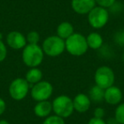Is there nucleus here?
I'll list each match as a JSON object with an SVG mask.
<instances>
[{"label": "nucleus", "instance_id": "obj_5", "mask_svg": "<svg viewBox=\"0 0 124 124\" xmlns=\"http://www.w3.org/2000/svg\"><path fill=\"white\" fill-rule=\"evenodd\" d=\"M95 85L103 89L113 86L116 80V76L113 70L107 66H101L96 69L93 76Z\"/></svg>", "mask_w": 124, "mask_h": 124}, {"label": "nucleus", "instance_id": "obj_29", "mask_svg": "<svg viewBox=\"0 0 124 124\" xmlns=\"http://www.w3.org/2000/svg\"><path fill=\"white\" fill-rule=\"evenodd\" d=\"M0 39H2V33H0Z\"/></svg>", "mask_w": 124, "mask_h": 124}, {"label": "nucleus", "instance_id": "obj_6", "mask_svg": "<svg viewBox=\"0 0 124 124\" xmlns=\"http://www.w3.org/2000/svg\"><path fill=\"white\" fill-rule=\"evenodd\" d=\"M31 90V85L26 79L22 78H17L10 83L9 86V96L16 101L24 100L26 98Z\"/></svg>", "mask_w": 124, "mask_h": 124}, {"label": "nucleus", "instance_id": "obj_18", "mask_svg": "<svg viewBox=\"0 0 124 124\" xmlns=\"http://www.w3.org/2000/svg\"><path fill=\"white\" fill-rule=\"evenodd\" d=\"M114 117L118 122V124H124V102L116 105Z\"/></svg>", "mask_w": 124, "mask_h": 124}, {"label": "nucleus", "instance_id": "obj_8", "mask_svg": "<svg viewBox=\"0 0 124 124\" xmlns=\"http://www.w3.org/2000/svg\"><path fill=\"white\" fill-rule=\"evenodd\" d=\"M54 92L53 85L48 81L42 80L39 83L31 86L30 94L33 100L38 101H43V100H48L51 98Z\"/></svg>", "mask_w": 124, "mask_h": 124}, {"label": "nucleus", "instance_id": "obj_11", "mask_svg": "<svg viewBox=\"0 0 124 124\" xmlns=\"http://www.w3.org/2000/svg\"><path fill=\"white\" fill-rule=\"evenodd\" d=\"M71 9L78 15H88L96 6L95 0H71Z\"/></svg>", "mask_w": 124, "mask_h": 124}, {"label": "nucleus", "instance_id": "obj_19", "mask_svg": "<svg viewBox=\"0 0 124 124\" xmlns=\"http://www.w3.org/2000/svg\"><path fill=\"white\" fill-rule=\"evenodd\" d=\"M42 124H66L65 119L57 115H50L44 118Z\"/></svg>", "mask_w": 124, "mask_h": 124}, {"label": "nucleus", "instance_id": "obj_23", "mask_svg": "<svg viewBox=\"0 0 124 124\" xmlns=\"http://www.w3.org/2000/svg\"><path fill=\"white\" fill-rule=\"evenodd\" d=\"M114 41L120 46H124V30L117 31L114 35Z\"/></svg>", "mask_w": 124, "mask_h": 124}, {"label": "nucleus", "instance_id": "obj_28", "mask_svg": "<svg viewBox=\"0 0 124 124\" xmlns=\"http://www.w3.org/2000/svg\"><path fill=\"white\" fill-rule=\"evenodd\" d=\"M122 60H123V62H124V52H123V54H122Z\"/></svg>", "mask_w": 124, "mask_h": 124}, {"label": "nucleus", "instance_id": "obj_2", "mask_svg": "<svg viewBox=\"0 0 124 124\" xmlns=\"http://www.w3.org/2000/svg\"><path fill=\"white\" fill-rule=\"evenodd\" d=\"M66 50L72 56L79 57L85 54L88 49L86 37L79 32H74L70 38L65 40Z\"/></svg>", "mask_w": 124, "mask_h": 124}, {"label": "nucleus", "instance_id": "obj_25", "mask_svg": "<svg viewBox=\"0 0 124 124\" xmlns=\"http://www.w3.org/2000/svg\"><path fill=\"white\" fill-rule=\"evenodd\" d=\"M88 124H107V122L102 118H97L93 116L88 122Z\"/></svg>", "mask_w": 124, "mask_h": 124}, {"label": "nucleus", "instance_id": "obj_4", "mask_svg": "<svg viewBox=\"0 0 124 124\" xmlns=\"http://www.w3.org/2000/svg\"><path fill=\"white\" fill-rule=\"evenodd\" d=\"M52 106L55 115L64 119L70 117L75 111L72 99L65 94L59 95L54 98L52 101Z\"/></svg>", "mask_w": 124, "mask_h": 124}, {"label": "nucleus", "instance_id": "obj_26", "mask_svg": "<svg viewBox=\"0 0 124 124\" xmlns=\"http://www.w3.org/2000/svg\"><path fill=\"white\" fill-rule=\"evenodd\" d=\"M6 107H7L6 102L4 101V99L0 98V116L4 113V111L6 110Z\"/></svg>", "mask_w": 124, "mask_h": 124}, {"label": "nucleus", "instance_id": "obj_1", "mask_svg": "<svg viewBox=\"0 0 124 124\" xmlns=\"http://www.w3.org/2000/svg\"><path fill=\"white\" fill-rule=\"evenodd\" d=\"M44 53L39 44H26L22 49V61L27 67H38L43 63Z\"/></svg>", "mask_w": 124, "mask_h": 124}, {"label": "nucleus", "instance_id": "obj_24", "mask_svg": "<svg viewBox=\"0 0 124 124\" xmlns=\"http://www.w3.org/2000/svg\"><path fill=\"white\" fill-rule=\"evenodd\" d=\"M93 117H97V118H102L104 119V116H105V110L102 107H96L93 110Z\"/></svg>", "mask_w": 124, "mask_h": 124}, {"label": "nucleus", "instance_id": "obj_20", "mask_svg": "<svg viewBox=\"0 0 124 124\" xmlns=\"http://www.w3.org/2000/svg\"><path fill=\"white\" fill-rule=\"evenodd\" d=\"M27 44H38L40 41V34L37 31H31L26 35Z\"/></svg>", "mask_w": 124, "mask_h": 124}, {"label": "nucleus", "instance_id": "obj_17", "mask_svg": "<svg viewBox=\"0 0 124 124\" xmlns=\"http://www.w3.org/2000/svg\"><path fill=\"white\" fill-rule=\"evenodd\" d=\"M88 97L90 100L94 103H100L104 100V96H105V89L101 88L100 87L94 85L89 89L88 92Z\"/></svg>", "mask_w": 124, "mask_h": 124}, {"label": "nucleus", "instance_id": "obj_3", "mask_svg": "<svg viewBox=\"0 0 124 124\" xmlns=\"http://www.w3.org/2000/svg\"><path fill=\"white\" fill-rule=\"evenodd\" d=\"M42 48L45 55L49 57H58L66 51L65 40L57 35L48 36L43 40Z\"/></svg>", "mask_w": 124, "mask_h": 124}, {"label": "nucleus", "instance_id": "obj_12", "mask_svg": "<svg viewBox=\"0 0 124 124\" xmlns=\"http://www.w3.org/2000/svg\"><path fill=\"white\" fill-rule=\"evenodd\" d=\"M74 110L78 113H85L89 110L92 101L88 94L78 93L72 99Z\"/></svg>", "mask_w": 124, "mask_h": 124}, {"label": "nucleus", "instance_id": "obj_21", "mask_svg": "<svg viewBox=\"0 0 124 124\" xmlns=\"http://www.w3.org/2000/svg\"><path fill=\"white\" fill-rule=\"evenodd\" d=\"M97 6L108 9L116 4V0H95Z\"/></svg>", "mask_w": 124, "mask_h": 124}, {"label": "nucleus", "instance_id": "obj_14", "mask_svg": "<svg viewBox=\"0 0 124 124\" xmlns=\"http://www.w3.org/2000/svg\"><path fill=\"white\" fill-rule=\"evenodd\" d=\"M74 32V27L72 24L68 21H63L60 23L56 29V35L64 40H66L68 38H70Z\"/></svg>", "mask_w": 124, "mask_h": 124}, {"label": "nucleus", "instance_id": "obj_9", "mask_svg": "<svg viewBox=\"0 0 124 124\" xmlns=\"http://www.w3.org/2000/svg\"><path fill=\"white\" fill-rule=\"evenodd\" d=\"M6 44L15 50H21L27 44L26 35L18 31H12L6 36Z\"/></svg>", "mask_w": 124, "mask_h": 124}, {"label": "nucleus", "instance_id": "obj_7", "mask_svg": "<svg viewBox=\"0 0 124 124\" xmlns=\"http://www.w3.org/2000/svg\"><path fill=\"white\" fill-rule=\"evenodd\" d=\"M110 14L107 9L95 6L88 14V21L91 27L95 30H99L105 26L108 23Z\"/></svg>", "mask_w": 124, "mask_h": 124}, {"label": "nucleus", "instance_id": "obj_22", "mask_svg": "<svg viewBox=\"0 0 124 124\" xmlns=\"http://www.w3.org/2000/svg\"><path fill=\"white\" fill-rule=\"evenodd\" d=\"M8 54L7 45L2 39H0V63L3 62L6 59Z\"/></svg>", "mask_w": 124, "mask_h": 124}, {"label": "nucleus", "instance_id": "obj_27", "mask_svg": "<svg viewBox=\"0 0 124 124\" xmlns=\"http://www.w3.org/2000/svg\"><path fill=\"white\" fill-rule=\"evenodd\" d=\"M0 124H10L7 120H4V119H2L0 120Z\"/></svg>", "mask_w": 124, "mask_h": 124}, {"label": "nucleus", "instance_id": "obj_15", "mask_svg": "<svg viewBox=\"0 0 124 124\" xmlns=\"http://www.w3.org/2000/svg\"><path fill=\"white\" fill-rule=\"evenodd\" d=\"M87 43H88V48H91L93 50L100 49L104 44V39L102 36L99 32L93 31L90 32L86 37Z\"/></svg>", "mask_w": 124, "mask_h": 124}, {"label": "nucleus", "instance_id": "obj_13", "mask_svg": "<svg viewBox=\"0 0 124 124\" xmlns=\"http://www.w3.org/2000/svg\"><path fill=\"white\" fill-rule=\"evenodd\" d=\"M34 114L39 118H46L50 116L51 112L53 111L52 102L49 100H43L38 101L33 107Z\"/></svg>", "mask_w": 124, "mask_h": 124}, {"label": "nucleus", "instance_id": "obj_10", "mask_svg": "<svg viewBox=\"0 0 124 124\" xmlns=\"http://www.w3.org/2000/svg\"><path fill=\"white\" fill-rule=\"evenodd\" d=\"M122 98H123L122 91L121 90V88L119 87L113 85V86L105 89L104 100L108 105H119L120 103H122Z\"/></svg>", "mask_w": 124, "mask_h": 124}, {"label": "nucleus", "instance_id": "obj_16", "mask_svg": "<svg viewBox=\"0 0 124 124\" xmlns=\"http://www.w3.org/2000/svg\"><path fill=\"white\" fill-rule=\"evenodd\" d=\"M43 71L39 69L38 67H33L30 68L26 73L25 76V79L27 81L31 86L36 84V83H39L40 81L43 80Z\"/></svg>", "mask_w": 124, "mask_h": 124}]
</instances>
